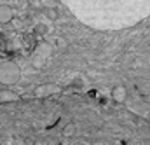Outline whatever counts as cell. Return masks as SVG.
<instances>
[{
    "label": "cell",
    "mask_w": 150,
    "mask_h": 145,
    "mask_svg": "<svg viewBox=\"0 0 150 145\" xmlns=\"http://www.w3.org/2000/svg\"><path fill=\"white\" fill-rule=\"evenodd\" d=\"M19 98L18 93H14L12 89H0V103H7V102H16Z\"/></svg>",
    "instance_id": "obj_4"
},
{
    "label": "cell",
    "mask_w": 150,
    "mask_h": 145,
    "mask_svg": "<svg viewBox=\"0 0 150 145\" xmlns=\"http://www.w3.org/2000/svg\"><path fill=\"white\" fill-rule=\"evenodd\" d=\"M63 135H65V136H72V135H75V126L74 124L67 126V128L63 129Z\"/></svg>",
    "instance_id": "obj_7"
},
{
    "label": "cell",
    "mask_w": 150,
    "mask_h": 145,
    "mask_svg": "<svg viewBox=\"0 0 150 145\" xmlns=\"http://www.w3.org/2000/svg\"><path fill=\"white\" fill-rule=\"evenodd\" d=\"M44 58H45V56H42V54H35V56H33V60H32V65H33V67H35V68H40V67H42V65H44Z\"/></svg>",
    "instance_id": "obj_6"
},
{
    "label": "cell",
    "mask_w": 150,
    "mask_h": 145,
    "mask_svg": "<svg viewBox=\"0 0 150 145\" xmlns=\"http://www.w3.org/2000/svg\"><path fill=\"white\" fill-rule=\"evenodd\" d=\"M21 80V68L14 61H4L0 63V84L4 86H14Z\"/></svg>",
    "instance_id": "obj_1"
},
{
    "label": "cell",
    "mask_w": 150,
    "mask_h": 145,
    "mask_svg": "<svg viewBox=\"0 0 150 145\" xmlns=\"http://www.w3.org/2000/svg\"><path fill=\"white\" fill-rule=\"evenodd\" d=\"M35 33H38V35H40V33H42V35L47 33V26H45V25H37V26H35Z\"/></svg>",
    "instance_id": "obj_8"
},
{
    "label": "cell",
    "mask_w": 150,
    "mask_h": 145,
    "mask_svg": "<svg viewBox=\"0 0 150 145\" xmlns=\"http://www.w3.org/2000/svg\"><path fill=\"white\" fill-rule=\"evenodd\" d=\"M14 18V12L9 5H0V25H7L11 23Z\"/></svg>",
    "instance_id": "obj_3"
},
{
    "label": "cell",
    "mask_w": 150,
    "mask_h": 145,
    "mask_svg": "<svg viewBox=\"0 0 150 145\" xmlns=\"http://www.w3.org/2000/svg\"><path fill=\"white\" fill-rule=\"evenodd\" d=\"M47 16H49L51 19H56V18H58V14H56V11H51V9L47 11Z\"/></svg>",
    "instance_id": "obj_9"
},
{
    "label": "cell",
    "mask_w": 150,
    "mask_h": 145,
    "mask_svg": "<svg viewBox=\"0 0 150 145\" xmlns=\"http://www.w3.org/2000/svg\"><path fill=\"white\" fill-rule=\"evenodd\" d=\"M56 91H59V87L58 86H54V84H42V86H38L37 89L33 91V95L35 96H40V98H44V96H49V95H52V93H56Z\"/></svg>",
    "instance_id": "obj_2"
},
{
    "label": "cell",
    "mask_w": 150,
    "mask_h": 145,
    "mask_svg": "<svg viewBox=\"0 0 150 145\" xmlns=\"http://www.w3.org/2000/svg\"><path fill=\"white\" fill-rule=\"evenodd\" d=\"M52 49H54V47H52L49 42H40V44L37 45V53H38V54H42V56H45V58H47V56H51Z\"/></svg>",
    "instance_id": "obj_5"
}]
</instances>
